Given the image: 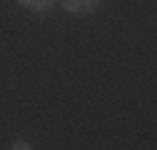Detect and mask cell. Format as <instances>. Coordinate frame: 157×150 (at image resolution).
I'll list each match as a JSON object with an SVG mask.
<instances>
[{"label": "cell", "mask_w": 157, "mask_h": 150, "mask_svg": "<svg viewBox=\"0 0 157 150\" xmlns=\"http://www.w3.org/2000/svg\"><path fill=\"white\" fill-rule=\"evenodd\" d=\"M30 3L33 0H17V5H25V8H30Z\"/></svg>", "instance_id": "cell-5"}, {"label": "cell", "mask_w": 157, "mask_h": 150, "mask_svg": "<svg viewBox=\"0 0 157 150\" xmlns=\"http://www.w3.org/2000/svg\"><path fill=\"white\" fill-rule=\"evenodd\" d=\"M13 148H15V150H28V148H30V145H28V143H25V140H17V143H15V145H13Z\"/></svg>", "instance_id": "cell-4"}, {"label": "cell", "mask_w": 157, "mask_h": 150, "mask_svg": "<svg viewBox=\"0 0 157 150\" xmlns=\"http://www.w3.org/2000/svg\"><path fill=\"white\" fill-rule=\"evenodd\" d=\"M55 3H57V0H33L30 8H33V10H37V13H48Z\"/></svg>", "instance_id": "cell-1"}, {"label": "cell", "mask_w": 157, "mask_h": 150, "mask_svg": "<svg viewBox=\"0 0 157 150\" xmlns=\"http://www.w3.org/2000/svg\"><path fill=\"white\" fill-rule=\"evenodd\" d=\"M97 5H100V0H82V8L85 10H95Z\"/></svg>", "instance_id": "cell-3"}, {"label": "cell", "mask_w": 157, "mask_h": 150, "mask_svg": "<svg viewBox=\"0 0 157 150\" xmlns=\"http://www.w3.org/2000/svg\"><path fill=\"white\" fill-rule=\"evenodd\" d=\"M82 8V0H63V10H67V13H77Z\"/></svg>", "instance_id": "cell-2"}]
</instances>
